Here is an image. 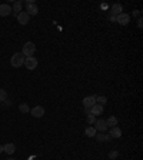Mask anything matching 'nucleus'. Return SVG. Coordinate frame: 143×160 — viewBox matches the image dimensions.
<instances>
[{"label":"nucleus","instance_id":"4be33fe9","mask_svg":"<svg viewBox=\"0 0 143 160\" xmlns=\"http://www.w3.org/2000/svg\"><path fill=\"white\" fill-rule=\"evenodd\" d=\"M95 122H96V116L87 115V123H89V124H95Z\"/></svg>","mask_w":143,"mask_h":160},{"label":"nucleus","instance_id":"423d86ee","mask_svg":"<svg viewBox=\"0 0 143 160\" xmlns=\"http://www.w3.org/2000/svg\"><path fill=\"white\" fill-rule=\"evenodd\" d=\"M30 113H32L33 117H43L45 116V107L43 106H36V107H33L32 110H30Z\"/></svg>","mask_w":143,"mask_h":160},{"label":"nucleus","instance_id":"cd10ccee","mask_svg":"<svg viewBox=\"0 0 143 160\" xmlns=\"http://www.w3.org/2000/svg\"><path fill=\"white\" fill-rule=\"evenodd\" d=\"M133 16H139V10H135V12H133Z\"/></svg>","mask_w":143,"mask_h":160},{"label":"nucleus","instance_id":"39448f33","mask_svg":"<svg viewBox=\"0 0 143 160\" xmlns=\"http://www.w3.org/2000/svg\"><path fill=\"white\" fill-rule=\"evenodd\" d=\"M116 23H119V25L122 26H126L130 23V16L127 14V13H120L119 16H116Z\"/></svg>","mask_w":143,"mask_h":160},{"label":"nucleus","instance_id":"bb28decb","mask_svg":"<svg viewBox=\"0 0 143 160\" xmlns=\"http://www.w3.org/2000/svg\"><path fill=\"white\" fill-rule=\"evenodd\" d=\"M85 113L86 115H90V109H85Z\"/></svg>","mask_w":143,"mask_h":160},{"label":"nucleus","instance_id":"9d476101","mask_svg":"<svg viewBox=\"0 0 143 160\" xmlns=\"http://www.w3.org/2000/svg\"><path fill=\"white\" fill-rule=\"evenodd\" d=\"M110 12H112V14H113V16H119L120 13H123V7H122V4H120V3H115V4H112Z\"/></svg>","mask_w":143,"mask_h":160},{"label":"nucleus","instance_id":"c85d7f7f","mask_svg":"<svg viewBox=\"0 0 143 160\" xmlns=\"http://www.w3.org/2000/svg\"><path fill=\"white\" fill-rule=\"evenodd\" d=\"M0 153H3V146H0Z\"/></svg>","mask_w":143,"mask_h":160},{"label":"nucleus","instance_id":"7ed1b4c3","mask_svg":"<svg viewBox=\"0 0 143 160\" xmlns=\"http://www.w3.org/2000/svg\"><path fill=\"white\" fill-rule=\"evenodd\" d=\"M37 64H39V62H37L36 57H25V64L23 66L26 69H29V70H34L37 67Z\"/></svg>","mask_w":143,"mask_h":160},{"label":"nucleus","instance_id":"5701e85b","mask_svg":"<svg viewBox=\"0 0 143 160\" xmlns=\"http://www.w3.org/2000/svg\"><path fill=\"white\" fill-rule=\"evenodd\" d=\"M117 156H119V153H117L116 150H113V152H110L109 153V157H110L112 160H115V159H117Z\"/></svg>","mask_w":143,"mask_h":160},{"label":"nucleus","instance_id":"aec40b11","mask_svg":"<svg viewBox=\"0 0 143 160\" xmlns=\"http://www.w3.org/2000/svg\"><path fill=\"white\" fill-rule=\"evenodd\" d=\"M96 103H98V104H102V106H104V104L107 103V97H104V96H96Z\"/></svg>","mask_w":143,"mask_h":160},{"label":"nucleus","instance_id":"9b49d317","mask_svg":"<svg viewBox=\"0 0 143 160\" xmlns=\"http://www.w3.org/2000/svg\"><path fill=\"white\" fill-rule=\"evenodd\" d=\"M109 136H110L112 139H119V137H122V130H120V127H117V126L110 127V133H109Z\"/></svg>","mask_w":143,"mask_h":160},{"label":"nucleus","instance_id":"f257e3e1","mask_svg":"<svg viewBox=\"0 0 143 160\" xmlns=\"http://www.w3.org/2000/svg\"><path fill=\"white\" fill-rule=\"evenodd\" d=\"M34 51H36V46L33 42H26L25 45H23V49H22V54L25 56V57H33V54H34Z\"/></svg>","mask_w":143,"mask_h":160},{"label":"nucleus","instance_id":"c756f323","mask_svg":"<svg viewBox=\"0 0 143 160\" xmlns=\"http://www.w3.org/2000/svg\"><path fill=\"white\" fill-rule=\"evenodd\" d=\"M7 160H16V159H7Z\"/></svg>","mask_w":143,"mask_h":160},{"label":"nucleus","instance_id":"6ab92c4d","mask_svg":"<svg viewBox=\"0 0 143 160\" xmlns=\"http://www.w3.org/2000/svg\"><path fill=\"white\" fill-rule=\"evenodd\" d=\"M19 110L22 112V113H25V115H26V113H30V107H29L27 103H22V104L19 106Z\"/></svg>","mask_w":143,"mask_h":160},{"label":"nucleus","instance_id":"0eeeda50","mask_svg":"<svg viewBox=\"0 0 143 160\" xmlns=\"http://www.w3.org/2000/svg\"><path fill=\"white\" fill-rule=\"evenodd\" d=\"M16 17H17V22H19L20 25H23V26L27 25V23H29V20H30V16H29L26 12H20Z\"/></svg>","mask_w":143,"mask_h":160},{"label":"nucleus","instance_id":"20e7f679","mask_svg":"<svg viewBox=\"0 0 143 160\" xmlns=\"http://www.w3.org/2000/svg\"><path fill=\"white\" fill-rule=\"evenodd\" d=\"M95 129H96V132H100V133H103L107 130V124H106V120L103 119H96V122H95Z\"/></svg>","mask_w":143,"mask_h":160},{"label":"nucleus","instance_id":"ddd939ff","mask_svg":"<svg viewBox=\"0 0 143 160\" xmlns=\"http://www.w3.org/2000/svg\"><path fill=\"white\" fill-rule=\"evenodd\" d=\"M26 13L29 16H36V14L39 13V7L36 6V4H29L26 9Z\"/></svg>","mask_w":143,"mask_h":160},{"label":"nucleus","instance_id":"a211bd4d","mask_svg":"<svg viewBox=\"0 0 143 160\" xmlns=\"http://www.w3.org/2000/svg\"><path fill=\"white\" fill-rule=\"evenodd\" d=\"M96 133H98V132H96V129L93 127V126H89V127L85 130V135L87 136V137H95Z\"/></svg>","mask_w":143,"mask_h":160},{"label":"nucleus","instance_id":"412c9836","mask_svg":"<svg viewBox=\"0 0 143 160\" xmlns=\"http://www.w3.org/2000/svg\"><path fill=\"white\" fill-rule=\"evenodd\" d=\"M7 99V92L4 89H0V102H4Z\"/></svg>","mask_w":143,"mask_h":160},{"label":"nucleus","instance_id":"f8f14e48","mask_svg":"<svg viewBox=\"0 0 143 160\" xmlns=\"http://www.w3.org/2000/svg\"><path fill=\"white\" fill-rule=\"evenodd\" d=\"M3 152L7 154H13L16 152V146H14V143H7L3 146Z\"/></svg>","mask_w":143,"mask_h":160},{"label":"nucleus","instance_id":"2eb2a0df","mask_svg":"<svg viewBox=\"0 0 143 160\" xmlns=\"http://www.w3.org/2000/svg\"><path fill=\"white\" fill-rule=\"evenodd\" d=\"M22 7H23V3L17 0V1H14L13 3V7H12V12H14V16H17L20 12H22Z\"/></svg>","mask_w":143,"mask_h":160},{"label":"nucleus","instance_id":"dca6fc26","mask_svg":"<svg viewBox=\"0 0 143 160\" xmlns=\"http://www.w3.org/2000/svg\"><path fill=\"white\" fill-rule=\"evenodd\" d=\"M117 123H119V120H117V117H115V116H110V117L106 119L107 127H115V126H117Z\"/></svg>","mask_w":143,"mask_h":160},{"label":"nucleus","instance_id":"1a4fd4ad","mask_svg":"<svg viewBox=\"0 0 143 160\" xmlns=\"http://www.w3.org/2000/svg\"><path fill=\"white\" fill-rule=\"evenodd\" d=\"M103 110H104L103 106L96 103L95 106H92V107H90V115H93V116H100L102 113H103Z\"/></svg>","mask_w":143,"mask_h":160},{"label":"nucleus","instance_id":"f3484780","mask_svg":"<svg viewBox=\"0 0 143 160\" xmlns=\"http://www.w3.org/2000/svg\"><path fill=\"white\" fill-rule=\"evenodd\" d=\"M95 137H96V140L98 141H109L112 139L109 135H104V133H96Z\"/></svg>","mask_w":143,"mask_h":160},{"label":"nucleus","instance_id":"393cba45","mask_svg":"<svg viewBox=\"0 0 143 160\" xmlns=\"http://www.w3.org/2000/svg\"><path fill=\"white\" fill-rule=\"evenodd\" d=\"M137 26H139V29H142V27H143V20L142 19L137 20Z\"/></svg>","mask_w":143,"mask_h":160},{"label":"nucleus","instance_id":"b1692460","mask_svg":"<svg viewBox=\"0 0 143 160\" xmlns=\"http://www.w3.org/2000/svg\"><path fill=\"white\" fill-rule=\"evenodd\" d=\"M12 104H13V103L10 102V100H7V99H6V100H4V106H7V107H10Z\"/></svg>","mask_w":143,"mask_h":160},{"label":"nucleus","instance_id":"a878e982","mask_svg":"<svg viewBox=\"0 0 143 160\" xmlns=\"http://www.w3.org/2000/svg\"><path fill=\"white\" fill-rule=\"evenodd\" d=\"M110 20H112V22H116V16H113V14H110Z\"/></svg>","mask_w":143,"mask_h":160},{"label":"nucleus","instance_id":"6e6552de","mask_svg":"<svg viewBox=\"0 0 143 160\" xmlns=\"http://www.w3.org/2000/svg\"><path fill=\"white\" fill-rule=\"evenodd\" d=\"M96 104V96H87L83 99V106L85 109H90L92 106Z\"/></svg>","mask_w":143,"mask_h":160},{"label":"nucleus","instance_id":"f03ea898","mask_svg":"<svg viewBox=\"0 0 143 160\" xmlns=\"http://www.w3.org/2000/svg\"><path fill=\"white\" fill-rule=\"evenodd\" d=\"M10 64H12L13 67H16V69L22 67V66L25 64V56H23L22 53H14L13 56H12V59H10Z\"/></svg>","mask_w":143,"mask_h":160},{"label":"nucleus","instance_id":"4468645a","mask_svg":"<svg viewBox=\"0 0 143 160\" xmlns=\"http://www.w3.org/2000/svg\"><path fill=\"white\" fill-rule=\"evenodd\" d=\"M12 13V7L9 4H0V16H9Z\"/></svg>","mask_w":143,"mask_h":160}]
</instances>
